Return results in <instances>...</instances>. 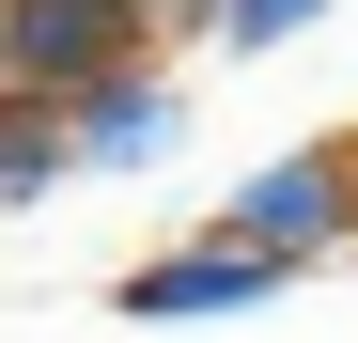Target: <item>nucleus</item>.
Instances as JSON below:
<instances>
[{"mask_svg": "<svg viewBox=\"0 0 358 343\" xmlns=\"http://www.w3.org/2000/svg\"><path fill=\"white\" fill-rule=\"evenodd\" d=\"M343 172H358V156H343Z\"/></svg>", "mask_w": 358, "mask_h": 343, "instance_id": "nucleus-7", "label": "nucleus"}, {"mask_svg": "<svg viewBox=\"0 0 358 343\" xmlns=\"http://www.w3.org/2000/svg\"><path fill=\"white\" fill-rule=\"evenodd\" d=\"M312 16H327V0H203V31H218V47H296Z\"/></svg>", "mask_w": 358, "mask_h": 343, "instance_id": "nucleus-6", "label": "nucleus"}, {"mask_svg": "<svg viewBox=\"0 0 358 343\" xmlns=\"http://www.w3.org/2000/svg\"><path fill=\"white\" fill-rule=\"evenodd\" d=\"M171 125H187V109H171L141 63H125V78H94V94H63V156H78V172H156Z\"/></svg>", "mask_w": 358, "mask_h": 343, "instance_id": "nucleus-3", "label": "nucleus"}, {"mask_svg": "<svg viewBox=\"0 0 358 343\" xmlns=\"http://www.w3.org/2000/svg\"><path fill=\"white\" fill-rule=\"evenodd\" d=\"M343 218H358V172H343V141L327 156H280V172H250V188H234L218 203V250H250V265H312L327 234H343Z\"/></svg>", "mask_w": 358, "mask_h": 343, "instance_id": "nucleus-2", "label": "nucleus"}, {"mask_svg": "<svg viewBox=\"0 0 358 343\" xmlns=\"http://www.w3.org/2000/svg\"><path fill=\"white\" fill-rule=\"evenodd\" d=\"M250 297H280V265L218 250V234H203V250H156V265H125V312H156V328H171V312H250Z\"/></svg>", "mask_w": 358, "mask_h": 343, "instance_id": "nucleus-4", "label": "nucleus"}, {"mask_svg": "<svg viewBox=\"0 0 358 343\" xmlns=\"http://www.w3.org/2000/svg\"><path fill=\"white\" fill-rule=\"evenodd\" d=\"M47 172H63V125L47 109H0V203H31Z\"/></svg>", "mask_w": 358, "mask_h": 343, "instance_id": "nucleus-5", "label": "nucleus"}, {"mask_svg": "<svg viewBox=\"0 0 358 343\" xmlns=\"http://www.w3.org/2000/svg\"><path fill=\"white\" fill-rule=\"evenodd\" d=\"M141 63V0H0V94H94Z\"/></svg>", "mask_w": 358, "mask_h": 343, "instance_id": "nucleus-1", "label": "nucleus"}]
</instances>
